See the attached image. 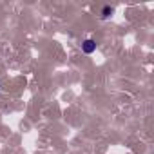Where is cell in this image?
Wrapping results in <instances>:
<instances>
[{"label":"cell","instance_id":"1","mask_svg":"<svg viewBox=\"0 0 154 154\" xmlns=\"http://www.w3.org/2000/svg\"><path fill=\"white\" fill-rule=\"evenodd\" d=\"M82 49H84V53L91 54V53L96 51V42H94V40H85V42L82 44Z\"/></svg>","mask_w":154,"mask_h":154},{"label":"cell","instance_id":"2","mask_svg":"<svg viewBox=\"0 0 154 154\" xmlns=\"http://www.w3.org/2000/svg\"><path fill=\"white\" fill-rule=\"evenodd\" d=\"M109 15H112V9H111V8H105V9H103V18H107Z\"/></svg>","mask_w":154,"mask_h":154}]
</instances>
